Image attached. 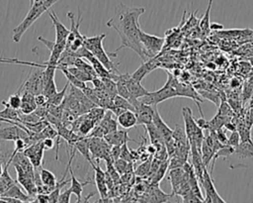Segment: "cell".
<instances>
[{
  "label": "cell",
  "instance_id": "ab89813d",
  "mask_svg": "<svg viewBox=\"0 0 253 203\" xmlns=\"http://www.w3.org/2000/svg\"><path fill=\"white\" fill-rule=\"evenodd\" d=\"M70 196H71V191H70L69 188H67L63 192H60L57 202H59V203H69L70 202Z\"/></svg>",
  "mask_w": 253,
  "mask_h": 203
},
{
  "label": "cell",
  "instance_id": "7402d4cb",
  "mask_svg": "<svg viewBox=\"0 0 253 203\" xmlns=\"http://www.w3.org/2000/svg\"><path fill=\"white\" fill-rule=\"evenodd\" d=\"M144 128H145V133H147V135L149 137L150 144L154 145L157 148V150L162 147H165L164 141H163L159 131L157 130V128L155 127V125L153 123H149V124L145 125Z\"/></svg>",
  "mask_w": 253,
  "mask_h": 203
},
{
  "label": "cell",
  "instance_id": "7a4b0ae2",
  "mask_svg": "<svg viewBox=\"0 0 253 203\" xmlns=\"http://www.w3.org/2000/svg\"><path fill=\"white\" fill-rule=\"evenodd\" d=\"M60 0H42V1H34V3L30 6V10L24 20L13 30V41L15 43H19L21 41L22 36L26 33V31L44 13L47 12L55 3Z\"/></svg>",
  "mask_w": 253,
  "mask_h": 203
},
{
  "label": "cell",
  "instance_id": "52a82bcc",
  "mask_svg": "<svg viewBox=\"0 0 253 203\" xmlns=\"http://www.w3.org/2000/svg\"><path fill=\"white\" fill-rule=\"evenodd\" d=\"M89 150L91 157L94 160H113L110 154L111 146L105 141L104 138L89 137Z\"/></svg>",
  "mask_w": 253,
  "mask_h": 203
},
{
  "label": "cell",
  "instance_id": "e0dca14e",
  "mask_svg": "<svg viewBox=\"0 0 253 203\" xmlns=\"http://www.w3.org/2000/svg\"><path fill=\"white\" fill-rule=\"evenodd\" d=\"M47 14L53 24V27L55 29V43H65L66 42V38L69 34V30L58 20L57 15L55 14V12L53 10H48Z\"/></svg>",
  "mask_w": 253,
  "mask_h": 203
},
{
  "label": "cell",
  "instance_id": "4fadbf2b",
  "mask_svg": "<svg viewBox=\"0 0 253 203\" xmlns=\"http://www.w3.org/2000/svg\"><path fill=\"white\" fill-rule=\"evenodd\" d=\"M91 166L94 169L95 172V181L94 183L97 186L98 192L100 194V200L99 201H112L111 198L108 197V187L106 184V175H105V171L102 170L101 166H100V160H95L91 163Z\"/></svg>",
  "mask_w": 253,
  "mask_h": 203
},
{
  "label": "cell",
  "instance_id": "8992f818",
  "mask_svg": "<svg viewBox=\"0 0 253 203\" xmlns=\"http://www.w3.org/2000/svg\"><path fill=\"white\" fill-rule=\"evenodd\" d=\"M139 40L146 59L156 57L165 44L164 38L146 34L142 30H140L139 33Z\"/></svg>",
  "mask_w": 253,
  "mask_h": 203
},
{
  "label": "cell",
  "instance_id": "ba28073f",
  "mask_svg": "<svg viewBox=\"0 0 253 203\" xmlns=\"http://www.w3.org/2000/svg\"><path fill=\"white\" fill-rule=\"evenodd\" d=\"M43 69L44 68H38L37 70L33 71L23 82L21 87L18 91H29L34 95L39 93H42L43 90Z\"/></svg>",
  "mask_w": 253,
  "mask_h": 203
},
{
  "label": "cell",
  "instance_id": "d590c367",
  "mask_svg": "<svg viewBox=\"0 0 253 203\" xmlns=\"http://www.w3.org/2000/svg\"><path fill=\"white\" fill-rule=\"evenodd\" d=\"M36 108H37V105H36V104L30 103V102L22 101L19 110H20V112H21L22 114H30V113L34 112Z\"/></svg>",
  "mask_w": 253,
  "mask_h": 203
},
{
  "label": "cell",
  "instance_id": "277c9868",
  "mask_svg": "<svg viewBox=\"0 0 253 203\" xmlns=\"http://www.w3.org/2000/svg\"><path fill=\"white\" fill-rule=\"evenodd\" d=\"M182 115H183V119H184V125H185V132L189 141L190 145H195L198 150L201 151V147H202V143L204 141V130L199 127V125L197 124L192 110L189 107H183L182 109Z\"/></svg>",
  "mask_w": 253,
  "mask_h": 203
},
{
  "label": "cell",
  "instance_id": "484cf974",
  "mask_svg": "<svg viewBox=\"0 0 253 203\" xmlns=\"http://www.w3.org/2000/svg\"><path fill=\"white\" fill-rule=\"evenodd\" d=\"M73 65L76 66V67H78V68H80V69H82L83 71H85L86 73H88L89 75H91L93 78L97 76V74H96V72H95L93 66L91 65V63H90V62H87V61L85 60V58H83V57H75V60H74Z\"/></svg>",
  "mask_w": 253,
  "mask_h": 203
},
{
  "label": "cell",
  "instance_id": "f546056e",
  "mask_svg": "<svg viewBox=\"0 0 253 203\" xmlns=\"http://www.w3.org/2000/svg\"><path fill=\"white\" fill-rule=\"evenodd\" d=\"M22 103V97H21V93L19 91H17L16 93L10 95V97L8 98V101H2L1 104L4 106H10L13 109H20Z\"/></svg>",
  "mask_w": 253,
  "mask_h": 203
},
{
  "label": "cell",
  "instance_id": "60d3db41",
  "mask_svg": "<svg viewBox=\"0 0 253 203\" xmlns=\"http://www.w3.org/2000/svg\"><path fill=\"white\" fill-rule=\"evenodd\" d=\"M215 135H216V138H217V141L222 144V145H226L227 144V137H226V134L225 132L219 128L215 131Z\"/></svg>",
  "mask_w": 253,
  "mask_h": 203
},
{
  "label": "cell",
  "instance_id": "603a6c76",
  "mask_svg": "<svg viewBox=\"0 0 253 203\" xmlns=\"http://www.w3.org/2000/svg\"><path fill=\"white\" fill-rule=\"evenodd\" d=\"M113 112L110 110H106L103 118L98 123L105 131L106 133H111L116 130H118V122L113 118Z\"/></svg>",
  "mask_w": 253,
  "mask_h": 203
},
{
  "label": "cell",
  "instance_id": "f35d334b",
  "mask_svg": "<svg viewBox=\"0 0 253 203\" xmlns=\"http://www.w3.org/2000/svg\"><path fill=\"white\" fill-rule=\"evenodd\" d=\"M182 202H203V200L190 190L182 196Z\"/></svg>",
  "mask_w": 253,
  "mask_h": 203
},
{
  "label": "cell",
  "instance_id": "836d02e7",
  "mask_svg": "<svg viewBox=\"0 0 253 203\" xmlns=\"http://www.w3.org/2000/svg\"><path fill=\"white\" fill-rule=\"evenodd\" d=\"M56 85H55V81H54V78H50V79H47L43 82V90H42V93L46 96V97H49L51 95H53L55 92H56Z\"/></svg>",
  "mask_w": 253,
  "mask_h": 203
},
{
  "label": "cell",
  "instance_id": "ac0fdd59",
  "mask_svg": "<svg viewBox=\"0 0 253 203\" xmlns=\"http://www.w3.org/2000/svg\"><path fill=\"white\" fill-rule=\"evenodd\" d=\"M159 66V61L155 58V57H152V58H149L145 61H142V64L131 74V76L141 82V80L148 74L150 73L153 69L157 68Z\"/></svg>",
  "mask_w": 253,
  "mask_h": 203
},
{
  "label": "cell",
  "instance_id": "5bb4252c",
  "mask_svg": "<svg viewBox=\"0 0 253 203\" xmlns=\"http://www.w3.org/2000/svg\"><path fill=\"white\" fill-rule=\"evenodd\" d=\"M44 148L42 146V141L36 142L30 146H28L23 152L29 157L31 160L32 164L34 167H39L42 165V158H43V152H44Z\"/></svg>",
  "mask_w": 253,
  "mask_h": 203
},
{
  "label": "cell",
  "instance_id": "bcb514c9",
  "mask_svg": "<svg viewBox=\"0 0 253 203\" xmlns=\"http://www.w3.org/2000/svg\"><path fill=\"white\" fill-rule=\"evenodd\" d=\"M34 1H42V0H34ZM34 3V2H33Z\"/></svg>",
  "mask_w": 253,
  "mask_h": 203
},
{
  "label": "cell",
  "instance_id": "6da1fadb",
  "mask_svg": "<svg viewBox=\"0 0 253 203\" xmlns=\"http://www.w3.org/2000/svg\"><path fill=\"white\" fill-rule=\"evenodd\" d=\"M144 12L145 9L143 7L127 6L124 3H120L116 6L113 17L106 23L109 28L114 29L118 33L121 39V46L115 51L116 53L120 50L127 48L138 54L142 61L147 60L139 40V33L141 30L139 17Z\"/></svg>",
  "mask_w": 253,
  "mask_h": 203
},
{
  "label": "cell",
  "instance_id": "e575fe53",
  "mask_svg": "<svg viewBox=\"0 0 253 203\" xmlns=\"http://www.w3.org/2000/svg\"><path fill=\"white\" fill-rule=\"evenodd\" d=\"M120 158H123L128 162H133V159H132V155H131V152L130 150L128 149L126 143V144H123L121 146V152H120Z\"/></svg>",
  "mask_w": 253,
  "mask_h": 203
},
{
  "label": "cell",
  "instance_id": "30bf717a",
  "mask_svg": "<svg viewBox=\"0 0 253 203\" xmlns=\"http://www.w3.org/2000/svg\"><path fill=\"white\" fill-rule=\"evenodd\" d=\"M117 78L121 79V80L125 83V85L126 86V88H127V90H128V92H129V94H130V96H131V98L128 100L130 103H131L132 101H134L135 99H138V98H140V97L146 95V94L149 92V90L145 89V88L140 84L139 81L135 80V79L131 76V74H128V73L121 74V73H120V74L117 76ZM117 78H116V79H117Z\"/></svg>",
  "mask_w": 253,
  "mask_h": 203
},
{
  "label": "cell",
  "instance_id": "1f68e13d",
  "mask_svg": "<svg viewBox=\"0 0 253 203\" xmlns=\"http://www.w3.org/2000/svg\"><path fill=\"white\" fill-rule=\"evenodd\" d=\"M211 4H212V0H209V5L206 10V13L201 20L200 27H201V31L203 33H207L210 29V12H211Z\"/></svg>",
  "mask_w": 253,
  "mask_h": 203
},
{
  "label": "cell",
  "instance_id": "5b68a950",
  "mask_svg": "<svg viewBox=\"0 0 253 203\" xmlns=\"http://www.w3.org/2000/svg\"><path fill=\"white\" fill-rule=\"evenodd\" d=\"M172 78L173 75L168 74L167 77V81L164 84V86L156 91L153 92H148L146 95L138 98L141 102L148 104V105H152V106H157L158 103L165 101L167 99L170 98H174V97H178V93L177 90L175 89L173 82H172Z\"/></svg>",
  "mask_w": 253,
  "mask_h": 203
},
{
  "label": "cell",
  "instance_id": "9c48e42d",
  "mask_svg": "<svg viewBox=\"0 0 253 203\" xmlns=\"http://www.w3.org/2000/svg\"><path fill=\"white\" fill-rule=\"evenodd\" d=\"M201 185L203 186V188L205 190V194H206V197L204 198V202H211V203H216V202L224 203L225 202L217 193L214 183H213V180L211 178V174L209 173L207 167L204 168L203 179H202Z\"/></svg>",
  "mask_w": 253,
  "mask_h": 203
},
{
  "label": "cell",
  "instance_id": "d4e9b609",
  "mask_svg": "<svg viewBox=\"0 0 253 203\" xmlns=\"http://www.w3.org/2000/svg\"><path fill=\"white\" fill-rule=\"evenodd\" d=\"M38 168H39V172H40V177H41L42 183L43 185L50 186L52 189H54L55 184L57 182V179H56L55 175L50 170H47V169L43 168L42 165L39 166Z\"/></svg>",
  "mask_w": 253,
  "mask_h": 203
},
{
  "label": "cell",
  "instance_id": "83f0119b",
  "mask_svg": "<svg viewBox=\"0 0 253 203\" xmlns=\"http://www.w3.org/2000/svg\"><path fill=\"white\" fill-rule=\"evenodd\" d=\"M69 86V82L67 81V83L65 84V86L63 87V89L59 92H55L53 95L47 97V102L48 104H51V105H61L64 97H65V93H66V90Z\"/></svg>",
  "mask_w": 253,
  "mask_h": 203
},
{
  "label": "cell",
  "instance_id": "f6af8a7d",
  "mask_svg": "<svg viewBox=\"0 0 253 203\" xmlns=\"http://www.w3.org/2000/svg\"><path fill=\"white\" fill-rule=\"evenodd\" d=\"M33 2H34V0H30V6L33 4Z\"/></svg>",
  "mask_w": 253,
  "mask_h": 203
},
{
  "label": "cell",
  "instance_id": "8d00e7d4",
  "mask_svg": "<svg viewBox=\"0 0 253 203\" xmlns=\"http://www.w3.org/2000/svg\"><path fill=\"white\" fill-rule=\"evenodd\" d=\"M238 134L240 136V142L251 140L250 129L246 126H238Z\"/></svg>",
  "mask_w": 253,
  "mask_h": 203
},
{
  "label": "cell",
  "instance_id": "74e56055",
  "mask_svg": "<svg viewBox=\"0 0 253 203\" xmlns=\"http://www.w3.org/2000/svg\"><path fill=\"white\" fill-rule=\"evenodd\" d=\"M239 143H240V136L238 132L236 130L232 131L229 138H227V145L231 146L232 148H235L236 146H238Z\"/></svg>",
  "mask_w": 253,
  "mask_h": 203
},
{
  "label": "cell",
  "instance_id": "b9f144b4",
  "mask_svg": "<svg viewBox=\"0 0 253 203\" xmlns=\"http://www.w3.org/2000/svg\"><path fill=\"white\" fill-rule=\"evenodd\" d=\"M35 101H36L37 106H42V105L46 104L47 97L43 93H39V94L35 95Z\"/></svg>",
  "mask_w": 253,
  "mask_h": 203
},
{
  "label": "cell",
  "instance_id": "44dd1931",
  "mask_svg": "<svg viewBox=\"0 0 253 203\" xmlns=\"http://www.w3.org/2000/svg\"><path fill=\"white\" fill-rule=\"evenodd\" d=\"M0 196H9L16 198L22 202H33L34 198L31 197L28 193H24L19 185V183L16 181L14 184H12L6 191H4Z\"/></svg>",
  "mask_w": 253,
  "mask_h": 203
},
{
  "label": "cell",
  "instance_id": "7bdbcfd3",
  "mask_svg": "<svg viewBox=\"0 0 253 203\" xmlns=\"http://www.w3.org/2000/svg\"><path fill=\"white\" fill-rule=\"evenodd\" d=\"M120 152H121V146H112L111 147L110 154H111L113 161L120 158Z\"/></svg>",
  "mask_w": 253,
  "mask_h": 203
},
{
  "label": "cell",
  "instance_id": "d6986e66",
  "mask_svg": "<svg viewBox=\"0 0 253 203\" xmlns=\"http://www.w3.org/2000/svg\"><path fill=\"white\" fill-rule=\"evenodd\" d=\"M68 172L70 173V181H71V185H70L69 189H70L71 193H73V194L76 196V198H77L76 202H82V192H83L84 186L87 185V184L93 183V181H91V180H89V179H88V180H85V181L78 180V179L75 177L74 173H73L71 164H70V166H69Z\"/></svg>",
  "mask_w": 253,
  "mask_h": 203
},
{
  "label": "cell",
  "instance_id": "2e32d148",
  "mask_svg": "<svg viewBox=\"0 0 253 203\" xmlns=\"http://www.w3.org/2000/svg\"><path fill=\"white\" fill-rule=\"evenodd\" d=\"M236 159H251L253 158V142L252 140L240 142L234 148L233 152L229 155Z\"/></svg>",
  "mask_w": 253,
  "mask_h": 203
},
{
  "label": "cell",
  "instance_id": "ee69618b",
  "mask_svg": "<svg viewBox=\"0 0 253 203\" xmlns=\"http://www.w3.org/2000/svg\"><path fill=\"white\" fill-rule=\"evenodd\" d=\"M42 146L45 151L52 149L54 146V141L52 138H45V139L42 140Z\"/></svg>",
  "mask_w": 253,
  "mask_h": 203
},
{
  "label": "cell",
  "instance_id": "ffe728a7",
  "mask_svg": "<svg viewBox=\"0 0 253 203\" xmlns=\"http://www.w3.org/2000/svg\"><path fill=\"white\" fill-rule=\"evenodd\" d=\"M118 125H120L123 129H130L137 125V119L134 111L132 110H124L121 114L117 116Z\"/></svg>",
  "mask_w": 253,
  "mask_h": 203
},
{
  "label": "cell",
  "instance_id": "d6a6232c",
  "mask_svg": "<svg viewBox=\"0 0 253 203\" xmlns=\"http://www.w3.org/2000/svg\"><path fill=\"white\" fill-rule=\"evenodd\" d=\"M150 167H151L150 159L143 160L142 163H140V164L135 168L134 173H135V175H137V176H139V177H143V176L149 174Z\"/></svg>",
  "mask_w": 253,
  "mask_h": 203
},
{
  "label": "cell",
  "instance_id": "4316f807",
  "mask_svg": "<svg viewBox=\"0 0 253 203\" xmlns=\"http://www.w3.org/2000/svg\"><path fill=\"white\" fill-rule=\"evenodd\" d=\"M59 70L62 71V73L64 74V76L66 77V79H67V81L69 82L70 85H73V86L78 87V88H80V89H83V88L86 86V83H85V82H82V81L79 80L77 77H75V76L67 69V67L61 66V67L59 68Z\"/></svg>",
  "mask_w": 253,
  "mask_h": 203
},
{
  "label": "cell",
  "instance_id": "9a60e30c",
  "mask_svg": "<svg viewBox=\"0 0 253 203\" xmlns=\"http://www.w3.org/2000/svg\"><path fill=\"white\" fill-rule=\"evenodd\" d=\"M105 141L112 147V146H122L123 144H126L127 142H133V143H137L136 141H134L133 139H131L128 136V133L126 129L124 130H116L114 132L108 133L104 136Z\"/></svg>",
  "mask_w": 253,
  "mask_h": 203
},
{
  "label": "cell",
  "instance_id": "4dcf8cb0",
  "mask_svg": "<svg viewBox=\"0 0 253 203\" xmlns=\"http://www.w3.org/2000/svg\"><path fill=\"white\" fill-rule=\"evenodd\" d=\"M113 102L117 107H120L124 110H132V111H134V108H133L132 104L127 99H126V98H124V97H122L118 94L113 98Z\"/></svg>",
  "mask_w": 253,
  "mask_h": 203
},
{
  "label": "cell",
  "instance_id": "7c38bea8",
  "mask_svg": "<svg viewBox=\"0 0 253 203\" xmlns=\"http://www.w3.org/2000/svg\"><path fill=\"white\" fill-rule=\"evenodd\" d=\"M134 113L136 115L137 119V125H147L149 123H152L153 119V112H154V106L145 104L141 102L139 99H135L131 102Z\"/></svg>",
  "mask_w": 253,
  "mask_h": 203
},
{
  "label": "cell",
  "instance_id": "cb8c5ba5",
  "mask_svg": "<svg viewBox=\"0 0 253 203\" xmlns=\"http://www.w3.org/2000/svg\"><path fill=\"white\" fill-rule=\"evenodd\" d=\"M73 148L76 150V152H79L91 164L93 162L92 157H91V153H90V150H89V137H82L81 139H79L74 145Z\"/></svg>",
  "mask_w": 253,
  "mask_h": 203
},
{
  "label": "cell",
  "instance_id": "f1b7e54d",
  "mask_svg": "<svg viewBox=\"0 0 253 203\" xmlns=\"http://www.w3.org/2000/svg\"><path fill=\"white\" fill-rule=\"evenodd\" d=\"M67 69L75 76L77 77L79 80H81L82 82H90L92 81L93 77L91 75H89L88 73H86L85 71H83L82 69L74 66V65H71V66H67Z\"/></svg>",
  "mask_w": 253,
  "mask_h": 203
},
{
  "label": "cell",
  "instance_id": "8fae6325",
  "mask_svg": "<svg viewBox=\"0 0 253 203\" xmlns=\"http://www.w3.org/2000/svg\"><path fill=\"white\" fill-rule=\"evenodd\" d=\"M13 166L17 172V179L16 181L26 190V192L33 198L38 194L37 185L35 183V176L26 172L19 164L13 163Z\"/></svg>",
  "mask_w": 253,
  "mask_h": 203
},
{
  "label": "cell",
  "instance_id": "3957f363",
  "mask_svg": "<svg viewBox=\"0 0 253 203\" xmlns=\"http://www.w3.org/2000/svg\"><path fill=\"white\" fill-rule=\"evenodd\" d=\"M106 38V34L97 35L94 37H84V47L99 60L103 65L113 73L119 74V70L116 67V64L111 59L110 56H117L116 52L108 53L103 47V40Z\"/></svg>",
  "mask_w": 253,
  "mask_h": 203
}]
</instances>
